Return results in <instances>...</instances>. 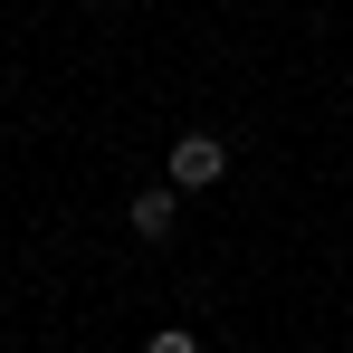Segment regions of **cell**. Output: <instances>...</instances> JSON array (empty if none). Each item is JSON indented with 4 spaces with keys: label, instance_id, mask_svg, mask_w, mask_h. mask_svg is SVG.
<instances>
[{
    "label": "cell",
    "instance_id": "1",
    "mask_svg": "<svg viewBox=\"0 0 353 353\" xmlns=\"http://www.w3.org/2000/svg\"><path fill=\"white\" fill-rule=\"evenodd\" d=\"M220 172H230V143H220V134H181L172 163H163V181H172V191H210Z\"/></svg>",
    "mask_w": 353,
    "mask_h": 353
},
{
    "label": "cell",
    "instance_id": "2",
    "mask_svg": "<svg viewBox=\"0 0 353 353\" xmlns=\"http://www.w3.org/2000/svg\"><path fill=\"white\" fill-rule=\"evenodd\" d=\"M124 220H134V239H172L181 230V191H172V181H143Z\"/></svg>",
    "mask_w": 353,
    "mask_h": 353
},
{
    "label": "cell",
    "instance_id": "3",
    "mask_svg": "<svg viewBox=\"0 0 353 353\" xmlns=\"http://www.w3.org/2000/svg\"><path fill=\"white\" fill-rule=\"evenodd\" d=\"M143 353H201V334H181V325H163V334H143Z\"/></svg>",
    "mask_w": 353,
    "mask_h": 353
}]
</instances>
